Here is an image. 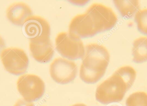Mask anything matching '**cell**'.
Masks as SVG:
<instances>
[{"label":"cell","instance_id":"1","mask_svg":"<svg viewBox=\"0 0 147 106\" xmlns=\"http://www.w3.org/2000/svg\"><path fill=\"white\" fill-rule=\"evenodd\" d=\"M117 21V16L111 8L94 3L84 13L74 17L69 25V31L80 38L89 37L111 30Z\"/></svg>","mask_w":147,"mask_h":106},{"label":"cell","instance_id":"2","mask_svg":"<svg viewBox=\"0 0 147 106\" xmlns=\"http://www.w3.org/2000/svg\"><path fill=\"white\" fill-rule=\"evenodd\" d=\"M136 72L130 66H122L97 88V101L105 105L122 100L136 79Z\"/></svg>","mask_w":147,"mask_h":106},{"label":"cell","instance_id":"3","mask_svg":"<svg viewBox=\"0 0 147 106\" xmlns=\"http://www.w3.org/2000/svg\"><path fill=\"white\" fill-rule=\"evenodd\" d=\"M110 58L108 49L103 45L97 43L87 45L80 69V79L89 84L98 81L106 72Z\"/></svg>","mask_w":147,"mask_h":106},{"label":"cell","instance_id":"4","mask_svg":"<svg viewBox=\"0 0 147 106\" xmlns=\"http://www.w3.org/2000/svg\"><path fill=\"white\" fill-rule=\"evenodd\" d=\"M55 45L58 52L69 59L83 58L84 55L85 49L82 40L70 33H59L55 39Z\"/></svg>","mask_w":147,"mask_h":106},{"label":"cell","instance_id":"5","mask_svg":"<svg viewBox=\"0 0 147 106\" xmlns=\"http://www.w3.org/2000/svg\"><path fill=\"white\" fill-rule=\"evenodd\" d=\"M0 58L4 69L13 75L23 74L28 67V57L20 48L10 47L4 49L0 54Z\"/></svg>","mask_w":147,"mask_h":106},{"label":"cell","instance_id":"6","mask_svg":"<svg viewBox=\"0 0 147 106\" xmlns=\"http://www.w3.org/2000/svg\"><path fill=\"white\" fill-rule=\"evenodd\" d=\"M45 88L44 81L34 74H25L17 80V90L23 99L28 102L40 99L45 93Z\"/></svg>","mask_w":147,"mask_h":106},{"label":"cell","instance_id":"7","mask_svg":"<svg viewBox=\"0 0 147 106\" xmlns=\"http://www.w3.org/2000/svg\"><path fill=\"white\" fill-rule=\"evenodd\" d=\"M50 73L54 81L60 84H67L75 79L78 73V67L73 61L57 58L51 63Z\"/></svg>","mask_w":147,"mask_h":106},{"label":"cell","instance_id":"8","mask_svg":"<svg viewBox=\"0 0 147 106\" xmlns=\"http://www.w3.org/2000/svg\"><path fill=\"white\" fill-rule=\"evenodd\" d=\"M29 39V50L36 61L46 63L52 58L54 50L50 37H41Z\"/></svg>","mask_w":147,"mask_h":106},{"label":"cell","instance_id":"9","mask_svg":"<svg viewBox=\"0 0 147 106\" xmlns=\"http://www.w3.org/2000/svg\"><path fill=\"white\" fill-rule=\"evenodd\" d=\"M24 33L30 39L50 37L51 27L49 22L41 16L32 15L24 25Z\"/></svg>","mask_w":147,"mask_h":106},{"label":"cell","instance_id":"10","mask_svg":"<svg viewBox=\"0 0 147 106\" xmlns=\"http://www.w3.org/2000/svg\"><path fill=\"white\" fill-rule=\"evenodd\" d=\"M8 19L14 25H24L28 19L32 15L31 7L22 2H15L9 6L6 11Z\"/></svg>","mask_w":147,"mask_h":106},{"label":"cell","instance_id":"11","mask_svg":"<svg viewBox=\"0 0 147 106\" xmlns=\"http://www.w3.org/2000/svg\"><path fill=\"white\" fill-rule=\"evenodd\" d=\"M132 54L133 60L135 63H142L147 61V37H140L134 40Z\"/></svg>","mask_w":147,"mask_h":106},{"label":"cell","instance_id":"12","mask_svg":"<svg viewBox=\"0 0 147 106\" xmlns=\"http://www.w3.org/2000/svg\"><path fill=\"white\" fill-rule=\"evenodd\" d=\"M116 7L123 17L131 18L135 13L140 10V4L139 1H114Z\"/></svg>","mask_w":147,"mask_h":106},{"label":"cell","instance_id":"13","mask_svg":"<svg viewBox=\"0 0 147 106\" xmlns=\"http://www.w3.org/2000/svg\"><path fill=\"white\" fill-rule=\"evenodd\" d=\"M127 106H147V93L137 92L130 95L126 101Z\"/></svg>","mask_w":147,"mask_h":106},{"label":"cell","instance_id":"14","mask_svg":"<svg viewBox=\"0 0 147 106\" xmlns=\"http://www.w3.org/2000/svg\"><path fill=\"white\" fill-rule=\"evenodd\" d=\"M135 19L139 31L147 35V9H140L137 11Z\"/></svg>","mask_w":147,"mask_h":106},{"label":"cell","instance_id":"15","mask_svg":"<svg viewBox=\"0 0 147 106\" xmlns=\"http://www.w3.org/2000/svg\"><path fill=\"white\" fill-rule=\"evenodd\" d=\"M14 106H34V104L32 102H28L24 99H20L16 101Z\"/></svg>","mask_w":147,"mask_h":106},{"label":"cell","instance_id":"16","mask_svg":"<svg viewBox=\"0 0 147 106\" xmlns=\"http://www.w3.org/2000/svg\"><path fill=\"white\" fill-rule=\"evenodd\" d=\"M5 47V42L3 38L0 36V54Z\"/></svg>","mask_w":147,"mask_h":106},{"label":"cell","instance_id":"17","mask_svg":"<svg viewBox=\"0 0 147 106\" xmlns=\"http://www.w3.org/2000/svg\"><path fill=\"white\" fill-rule=\"evenodd\" d=\"M71 106H87L86 105L84 104H82V103H79V104H76L75 105H73Z\"/></svg>","mask_w":147,"mask_h":106}]
</instances>
